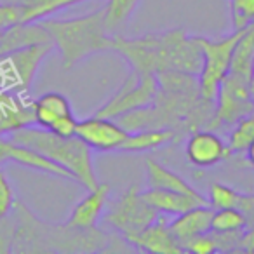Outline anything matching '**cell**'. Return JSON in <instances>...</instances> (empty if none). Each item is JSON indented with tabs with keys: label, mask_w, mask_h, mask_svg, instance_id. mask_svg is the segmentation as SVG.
<instances>
[{
	"label": "cell",
	"mask_w": 254,
	"mask_h": 254,
	"mask_svg": "<svg viewBox=\"0 0 254 254\" xmlns=\"http://www.w3.org/2000/svg\"><path fill=\"white\" fill-rule=\"evenodd\" d=\"M185 155L191 166L198 169H209L225 160L226 143L211 129H195L187 139Z\"/></svg>",
	"instance_id": "10"
},
{
	"label": "cell",
	"mask_w": 254,
	"mask_h": 254,
	"mask_svg": "<svg viewBox=\"0 0 254 254\" xmlns=\"http://www.w3.org/2000/svg\"><path fill=\"white\" fill-rule=\"evenodd\" d=\"M246 30L232 32L221 39H205L198 37V44L202 49V68L198 73V92L204 103L214 106V99L221 82L230 71L232 56L239 39Z\"/></svg>",
	"instance_id": "4"
},
{
	"label": "cell",
	"mask_w": 254,
	"mask_h": 254,
	"mask_svg": "<svg viewBox=\"0 0 254 254\" xmlns=\"http://www.w3.org/2000/svg\"><path fill=\"white\" fill-rule=\"evenodd\" d=\"M185 253H195V254H211L218 253V247H216L214 237L211 232L204 233V235H198L195 239L188 240L187 244H183Z\"/></svg>",
	"instance_id": "28"
},
{
	"label": "cell",
	"mask_w": 254,
	"mask_h": 254,
	"mask_svg": "<svg viewBox=\"0 0 254 254\" xmlns=\"http://www.w3.org/2000/svg\"><path fill=\"white\" fill-rule=\"evenodd\" d=\"M19 23H25V11L21 5L0 0V30H7Z\"/></svg>",
	"instance_id": "26"
},
{
	"label": "cell",
	"mask_w": 254,
	"mask_h": 254,
	"mask_svg": "<svg viewBox=\"0 0 254 254\" xmlns=\"http://www.w3.org/2000/svg\"><path fill=\"white\" fill-rule=\"evenodd\" d=\"M211 119L207 120V129H223L233 127L242 117L254 110V98L251 92V84L235 75H226L218 89L214 99Z\"/></svg>",
	"instance_id": "7"
},
{
	"label": "cell",
	"mask_w": 254,
	"mask_h": 254,
	"mask_svg": "<svg viewBox=\"0 0 254 254\" xmlns=\"http://www.w3.org/2000/svg\"><path fill=\"white\" fill-rule=\"evenodd\" d=\"M26 126H35L32 101L25 94L0 91V134H12Z\"/></svg>",
	"instance_id": "14"
},
{
	"label": "cell",
	"mask_w": 254,
	"mask_h": 254,
	"mask_svg": "<svg viewBox=\"0 0 254 254\" xmlns=\"http://www.w3.org/2000/svg\"><path fill=\"white\" fill-rule=\"evenodd\" d=\"M239 195H240V191H237L235 188L216 181V183H212L211 187H209L207 204H209V207H211V209L237 207Z\"/></svg>",
	"instance_id": "25"
},
{
	"label": "cell",
	"mask_w": 254,
	"mask_h": 254,
	"mask_svg": "<svg viewBox=\"0 0 254 254\" xmlns=\"http://www.w3.org/2000/svg\"><path fill=\"white\" fill-rule=\"evenodd\" d=\"M247 223L237 207L212 209L211 230L214 232H246Z\"/></svg>",
	"instance_id": "23"
},
{
	"label": "cell",
	"mask_w": 254,
	"mask_h": 254,
	"mask_svg": "<svg viewBox=\"0 0 254 254\" xmlns=\"http://www.w3.org/2000/svg\"><path fill=\"white\" fill-rule=\"evenodd\" d=\"M237 209H239L244 214V218H246L247 228L254 226V193H242V191H240Z\"/></svg>",
	"instance_id": "30"
},
{
	"label": "cell",
	"mask_w": 254,
	"mask_h": 254,
	"mask_svg": "<svg viewBox=\"0 0 254 254\" xmlns=\"http://www.w3.org/2000/svg\"><path fill=\"white\" fill-rule=\"evenodd\" d=\"M75 136L96 152H119L129 136V131H126L115 119L92 115L78 120Z\"/></svg>",
	"instance_id": "9"
},
{
	"label": "cell",
	"mask_w": 254,
	"mask_h": 254,
	"mask_svg": "<svg viewBox=\"0 0 254 254\" xmlns=\"http://www.w3.org/2000/svg\"><path fill=\"white\" fill-rule=\"evenodd\" d=\"M110 51L119 53L131 70L141 75H160L181 71L198 77L202 68V49L198 37H190L183 30L126 39L112 35Z\"/></svg>",
	"instance_id": "1"
},
{
	"label": "cell",
	"mask_w": 254,
	"mask_h": 254,
	"mask_svg": "<svg viewBox=\"0 0 254 254\" xmlns=\"http://www.w3.org/2000/svg\"><path fill=\"white\" fill-rule=\"evenodd\" d=\"M39 23L47 30L54 47L60 51L63 70H71L96 53L110 51L112 33L105 25L103 7L78 18H47Z\"/></svg>",
	"instance_id": "2"
},
{
	"label": "cell",
	"mask_w": 254,
	"mask_h": 254,
	"mask_svg": "<svg viewBox=\"0 0 254 254\" xmlns=\"http://www.w3.org/2000/svg\"><path fill=\"white\" fill-rule=\"evenodd\" d=\"M11 139L19 145L30 146L37 152L44 153L47 159L64 167L77 183L91 190L99 183L94 171L92 148L87 146L78 136L61 138L54 132L39 126H26L19 131L12 132Z\"/></svg>",
	"instance_id": "3"
},
{
	"label": "cell",
	"mask_w": 254,
	"mask_h": 254,
	"mask_svg": "<svg viewBox=\"0 0 254 254\" xmlns=\"http://www.w3.org/2000/svg\"><path fill=\"white\" fill-rule=\"evenodd\" d=\"M54 44H33L0 56V91L28 94L40 64L53 53Z\"/></svg>",
	"instance_id": "5"
},
{
	"label": "cell",
	"mask_w": 254,
	"mask_h": 254,
	"mask_svg": "<svg viewBox=\"0 0 254 254\" xmlns=\"http://www.w3.org/2000/svg\"><path fill=\"white\" fill-rule=\"evenodd\" d=\"M141 198L150 207L155 209L159 214H166L169 218L181 214V212L188 211V209L195 207V205L207 204L205 200L190 197L187 193H180V191H171V190H159V188H146V190H143Z\"/></svg>",
	"instance_id": "16"
},
{
	"label": "cell",
	"mask_w": 254,
	"mask_h": 254,
	"mask_svg": "<svg viewBox=\"0 0 254 254\" xmlns=\"http://www.w3.org/2000/svg\"><path fill=\"white\" fill-rule=\"evenodd\" d=\"M14 190L11 187V181H9L7 174L2 171L0 167V219L7 218L12 212V207H14Z\"/></svg>",
	"instance_id": "27"
},
{
	"label": "cell",
	"mask_w": 254,
	"mask_h": 254,
	"mask_svg": "<svg viewBox=\"0 0 254 254\" xmlns=\"http://www.w3.org/2000/svg\"><path fill=\"white\" fill-rule=\"evenodd\" d=\"M2 162H16L23 167L37 171V173L51 174V176L75 181L71 173H68L64 167L58 166L56 162L47 159L44 153L30 148V146L19 145V143L12 141V139H0V164Z\"/></svg>",
	"instance_id": "11"
},
{
	"label": "cell",
	"mask_w": 254,
	"mask_h": 254,
	"mask_svg": "<svg viewBox=\"0 0 254 254\" xmlns=\"http://www.w3.org/2000/svg\"><path fill=\"white\" fill-rule=\"evenodd\" d=\"M169 216L160 214L152 225H148L141 233L129 240L131 246L145 253H164V254H180L185 253L183 247L176 240L169 228Z\"/></svg>",
	"instance_id": "13"
},
{
	"label": "cell",
	"mask_w": 254,
	"mask_h": 254,
	"mask_svg": "<svg viewBox=\"0 0 254 254\" xmlns=\"http://www.w3.org/2000/svg\"><path fill=\"white\" fill-rule=\"evenodd\" d=\"M239 251H246V253H254V226L247 228L242 233V239L239 244Z\"/></svg>",
	"instance_id": "31"
},
{
	"label": "cell",
	"mask_w": 254,
	"mask_h": 254,
	"mask_svg": "<svg viewBox=\"0 0 254 254\" xmlns=\"http://www.w3.org/2000/svg\"><path fill=\"white\" fill-rule=\"evenodd\" d=\"M33 120L35 126L49 129L60 117L73 113L70 105V99L61 92H46L35 101H32Z\"/></svg>",
	"instance_id": "18"
},
{
	"label": "cell",
	"mask_w": 254,
	"mask_h": 254,
	"mask_svg": "<svg viewBox=\"0 0 254 254\" xmlns=\"http://www.w3.org/2000/svg\"><path fill=\"white\" fill-rule=\"evenodd\" d=\"M159 216V212L141 198V190L138 185H132L120 195V198L112 205L110 212L103 216L101 221L129 242L146 226L152 225Z\"/></svg>",
	"instance_id": "6"
},
{
	"label": "cell",
	"mask_w": 254,
	"mask_h": 254,
	"mask_svg": "<svg viewBox=\"0 0 254 254\" xmlns=\"http://www.w3.org/2000/svg\"><path fill=\"white\" fill-rule=\"evenodd\" d=\"M211 218L212 209L207 204L195 205L181 214L173 216L169 219V228L180 242V246L183 247V244H187L188 240L211 232Z\"/></svg>",
	"instance_id": "15"
},
{
	"label": "cell",
	"mask_w": 254,
	"mask_h": 254,
	"mask_svg": "<svg viewBox=\"0 0 254 254\" xmlns=\"http://www.w3.org/2000/svg\"><path fill=\"white\" fill-rule=\"evenodd\" d=\"M0 35H2V30H0Z\"/></svg>",
	"instance_id": "33"
},
{
	"label": "cell",
	"mask_w": 254,
	"mask_h": 254,
	"mask_svg": "<svg viewBox=\"0 0 254 254\" xmlns=\"http://www.w3.org/2000/svg\"><path fill=\"white\" fill-rule=\"evenodd\" d=\"M5 2L21 5L25 11V23H35L51 18L63 9L87 2V0H5Z\"/></svg>",
	"instance_id": "20"
},
{
	"label": "cell",
	"mask_w": 254,
	"mask_h": 254,
	"mask_svg": "<svg viewBox=\"0 0 254 254\" xmlns=\"http://www.w3.org/2000/svg\"><path fill=\"white\" fill-rule=\"evenodd\" d=\"M246 155H247V162L254 167V141L246 148Z\"/></svg>",
	"instance_id": "32"
},
{
	"label": "cell",
	"mask_w": 254,
	"mask_h": 254,
	"mask_svg": "<svg viewBox=\"0 0 254 254\" xmlns=\"http://www.w3.org/2000/svg\"><path fill=\"white\" fill-rule=\"evenodd\" d=\"M159 92V78L157 75H141L131 70L120 89L105 106L98 110L94 115L119 119L134 110L150 106Z\"/></svg>",
	"instance_id": "8"
},
{
	"label": "cell",
	"mask_w": 254,
	"mask_h": 254,
	"mask_svg": "<svg viewBox=\"0 0 254 254\" xmlns=\"http://www.w3.org/2000/svg\"><path fill=\"white\" fill-rule=\"evenodd\" d=\"M254 141V110L247 113L246 117L239 120L235 126L232 127L226 141V153L235 155V153L246 152V148Z\"/></svg>",
	"instance_id": "22"
},
{
	"label": "cell",
	"mask_w": 254,
	"mask_h": 254,
	"mask_svg": "<svg viewBox=\"0 0 254 254\" xmlns=\"http://www.w3.org/2000/svg\"><path fill=\"white\" fill-rule=\"evenodd\" d=\"M139 2L141 0H108L106 5H103L105 25L112 35L131 19V16L138 9Z\"/></svg>",
	"instance_id": "21"
},
{
	"label": "cell",
	"mask_w": 254,
	"mask_h": 254,
	"mask_svg": "<svg viewBox=\"0 0 254 254\" xmlns=\"http://www.w3.org/2000/svg\"><path fill=\"white\" fill-rule=\"evenodd\" d=\"M145 167H146V185H148V188L180 191V193H187V195H190V197L200 198V200L207 202V198L198 190H195L183 176H180L178 173L171 171L169 167L162 166V164L157 162L155 159H146Z\"/></svg>",
	"instance_id": "17"
},
{
	"label": "cell",
	"mask_w": 254,
	"mask_h": 254,
	"mask_svg": "<svg viewBox=\"0 0 254 254\" xmlns=\"http://www.w3.org/2000/svg\"><path fill=\"white\" fill-rule=\"evenodd\" d=\"M77 122L78 120L75 119L73 113L63 115V117H60L47 131L54 132V134L61 136V138H71V136H75V131H77Z\"/></svg>",
	"instance_id": "29"
},
{
	"label": "cell",
	"mask_w": 254,
	"mask_h": 254,
	"mask_svg": "<svg viewBox=\"0 0 254 254\" xmlns=\"http://www.w3.org/2000/svg\"><path fill=\"white\" fill-rule=\"evenodd\" d=\"M232 32L246 30L254 23V0H228Z\"/></svg>",
	"instance_id": "24"
},
{
	"label": "cell",
	"mask_w": 254,
	"mask_h": 254,
	"mask_svg": "<svg viewBox=\"0 0 254 254\" xmlns=\"http://www.w3.org/2000/svg\"><path fill=\"white\" fill-rule=\"evenodd\" d=\"M110 193H112L110 183H98L87 191V195L80 202L75 204V207L70 212V218L66 219L64 225L78 230L98 228V223L101 221L103 212L108 204Z\"/></svg>",
	"instance_id": "12"
},
{
	"label": "cell",
	"mask_w": 254,
	"mask_h": 254,
	"mask_svg": "<svg viewBox=\"0 0 254 254\" xmlns=\"http://www.w3.org/2000/svg\"><path fill=\"white\" fill-rule=\"evenodd\" d=\"M174 129L171 127H159V129H141V131L129 132L124 145L120 146L119 152L126 153H141L157 150L160 146L169 145L174 139Z\"/></svg>",
	"instance_id": "19"
}]
</instances>
